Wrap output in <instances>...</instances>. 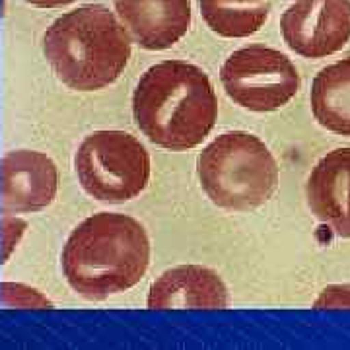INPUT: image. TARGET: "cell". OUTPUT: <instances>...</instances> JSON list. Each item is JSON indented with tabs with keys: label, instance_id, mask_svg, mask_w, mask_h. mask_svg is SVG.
Segmentation results:
<instances>
[{
	"label": "cell",
	"instance_id": "obj_1",
	"mask_svg": "<svg viewBox=\"0 0 350 350\" xmlns=\"http://www.w3.org/2000/svg\"><path fill=\"white\" fill-rule=\"evenodd\" d=\"M63 275L86 300H105L140 282L150 265V241L135 218L100 213L76 226L61 255Z\"/></svg>",
	"mask_w": 350,
	"mask_h": 350
},
{
	"label": "cell",
	"instance_id": "obj_8",
	"mask_svg": "<svg viewBox=\"0 0 350 350\" xmlns=\"http://www.w3.org/2000/svg\"><path fill=\"white\" fill-rule=\"evenodd\" d=\"M2 172V214L38 213L57 197L59 172L49 156L36 150L4 154Z\"/></svg>",
	"mask_w": 350,
	"mask_h": 350
},
{
	"label": "cell",
	"instance_id": "obj_4",
	"mask_svg": "<svg viewBox=\"0 0 350 350\" xmlns=\"http://www.w3.org/2000/svg\"><path fill=\"white\" fill-rule=\"evenodd\" d=\"M200 187L214 204L228 211H253L278 187V165L261 138L234 131L224 133L200 152Z\"/></svg>",
	"mask_w": 350,
	"mask_h": 350
},
{
	"label": "cell",
	"instance_id": "obj_14",
	"mask_svg": "<svg viewBox=\"0 0 350 350\" xmlns=\"http://www.w3.org/2000/svg\"><path fill=\"white\" fill-rule=\"evenodd\" d=\"M0 301L4 308H49L51 301L41 296L38 290L27 288L24 284L2 282L0 284Z\"/></svg>",
	"mask_w": 350,
	"mask_h": 350
},
{
	"label": "cell",
	"instance_id": "obj_16",
	"mask_svg": "<svg viewBox=\"0 0 350 350\" xmlns=\"http://www.w3.org/2000/svg\"><path fill=\"white\" fill-rule=\"evenodd\" d=\"M2 239H4V261L10 257V253L12 250L16 247V243H18V239L20 236L24 234V228H25V222L22 220H18V218H10L8 214H4V220H2Z\"/></svg>",
	"mask_w": 350,
	"mask_h": 350
},
{
	"label": "cell",
	"instance_id": "obj_13",
	"mask_svg": "<svg viewBox=\"0 0 350 350\" xmlns=\"http://www.w3.org/2000/svg\"><path fill=\"white\" fill-rule=\"evenodd\" d=\"M206 25L220 38H250L269 20L271 0H199Z\"/></svg>",
	"mask_w": 350,
	"mask_h": 350
},
{
	"label": "cell",
	"instance_id": "obj_10",
	"mask_svg": "<svg viewBox=\"0 0 350 350\" xmlns=\"http://www.w3.org/2000/svg\"><path fill=\"white\" fill-rule=\"evenodd\" d=\"M308 204L312 214L338 238H350V148L325 154L308 179Z\"/></svg>",
	"mask_w": 350,
	"mask_h": 350
},
{
	"label": "cell",
	"instance_id": "obj_17",
	"mask_svg": "<svg viewBox=\"0 0 350 350\" xmlns=\"http://www.w3.org/2000/svg\"><path fill=\"white\" fill-rule=\"evenodd\" d=\"M31 6H38V8H59V6H66L75 0H24Z\"/></svg>",
	"mask_w": 350,
	"mask_h": 350
},
{
	"label": "cell",
	"instance_id": "obj_15",
	"mask_svg": "<svg viewBox=\"0 0 350 350\" xmlns=\"http://www.w3.org/2000/svg\"><path fill=\"white\" fill-rule=\"evenodd\" d=\"M315 308H350V284L327 286L315 300Z\"/></svg>",
	"mask_w": 350,
	"mask_h": 350
},
{
	"label": "cell",
	"instance_id": "obj_6",
	"mask_svg": "<svg viewBox=\"0 0 350 350\" xmlns=\"http://www.w3.org/2000/svg\"><path fill=\"white\" fill-rule=\"evenodd\" d=\"M220 80L230 100L255 113L284 107L300 90V75L280 51L250 45L234 51L220 70Z\"/></svg>",
	"mask_w": 350,
	"mask_h": 350
},
{
	"label": "cell",
	"instance_id": "obj_9",
	"mask_svg": "<svg viewBox=\"0 0 350 350\" xmlns=\"http://www.w3.org/2000/svg\"><path fill=\"white\" fill-rule=\"evenodd\" d=\"M115 10L146 51L170 49L191 25V0H115Z\"/></svg>",
	"mask_w": 350,
	"mask_h": 350
},
{
	"label": "cell",
	"instance_id": "obj_11",
	"mask_svg": "<svg viewBox=\"0 0 350 350\" xmlns=\"http://www.w3.org/2000/svg\"><path fill=\"white\" fill-rule=\"evenodd\" d=\"M230 296L224 280L200 265H181L165 271L148 294V308H226Z\"/></svg>",
	"mask_w": 350,
	"mask_h": 350
},
{
	"label": "cell",
	"instance_id": "obj_5",
	"mask_svg": "<svg viewBox=\"0 0 350 350\" xmlns=\"http://www.w3.org/2000/svg\"><path fill=\"white\" fill-rule=\"evenodd\" d=\"M82 189L101 202L138 197L150 179V156L144 144L123 131H96L82 140L75 156Z\"/></svg>",
	"mask_w": 350,
	"mask_h": 350
},
{
	"label": "cell",
	"instance_id": "obj_7",
	"mask_svg": "<svg viewBox=\"0 0 350 350\" xmlns=\"http://www.w3.org/2000/svg\"><path fill=\"white\" fill-rule=\"evenodd\" d=\"M286 45L306 59H323L350 39V0H296L280 18Z\"/></svg>",
	"mask_w": 350,
	"mask_h": 350
},
{
	"label": "cell",
	"instance_id": "obj_3",
	"mask_svg": "<svg viewBox=\"0 0 350 350\" xmlns=\"http://www.w3.org/2000/svg\"><path fill=\"white\" fill-rule=\"evenodd\" d=\"M43 53L57 78L78 92L113 84L131 59V36L101 4H84L47 27Z\"/></svg>",
	"mask_w": 350,
	"mask_h": 350
},
{
	"label": "cell",
	"instance_id": "obj_2",
	"mask_svg": "<svg viewBox=\"0 0 350 350\" xmlns=\"http://www.w3.org/2000/svg\"><path fill=\"white\" fill-rule=\"evenodd\" d=\"M133 115L154 144L181 152L208 137L218 117V101L202 68L185 61H163L140 76Z\"/></svg>",
	"mask_w": 350,
	"mask_h": 350
},
{
	"label": "cell",
	"instance_id": "obj_12",
	"mask_svg": "<svg viewBox=\"0 0 350 350\" xmlns=\"http://www.w3.org/2000/svg\"><path fill=\"white\" fill-rule=\"evenodd\" d=\"M312 111L319 125L350 137V57L321 68L312 84Z\"/></svg>",
	"mask_w": 350,
	"mask_h": 350
}]
</instances>
